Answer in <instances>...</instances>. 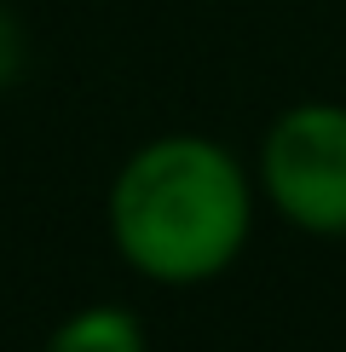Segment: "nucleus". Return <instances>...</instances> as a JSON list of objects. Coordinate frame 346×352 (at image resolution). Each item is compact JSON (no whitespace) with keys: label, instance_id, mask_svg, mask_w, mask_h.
Listing matches in <instances>:
<instances>
[{"label":"nucleus","instance_id":"obj_1","mask_svg":"<svg viewBox=\"0 0 346 352\" xmlns=\"http://www.w3.org/2000/svg\"><path fill=\"white\" fill-rule=\"evenodd\" d=\"M104 226L127 272L162 289H196L237 266L254 231V179L220 139L162 133L110 179Z\"/></svg>","mask_w":346,"mask_h":352},{"label":"nucleus","instance_id":"obj_2","mask_svg":"<svg viewBox=\"0 0 346 352\" xmlns=\"http://www.w3.org/2000/svg\"><path fill=\"white\" fill-rule=\"evenodd\" d=\"M254 179L283 226L306 237H346V104H288L260 139Z\"/></svg>","mask_w":346,"mask_h":352},{"label":"nucleus","instance_id":"obj_3","mask_svg":"<svg viewBox=\"0 0 346 352\" xmlns=\"http://www.w3.org/2000/svg\"><path fill=\"white\" fill-rule=\"evenodd\" d=\"M41 352H150V341L127 306H81L64 324H52Z\"/></svg>","mask_w":346,"mask_h":352},{"label":"nucleus","instance_id":"obj_4","mask_svg":"<svg viewBox=\"0 0 346 352\" xmlns=\"http://www.w3.org/2000/svg\"><path fill=\"white\" fill-rule=\"evenodd\" d=\"M23 69H29V29L12 6H0V93L18 87Z\"/></svg>","mask_w":346,"mask_h":352}]
</instances>
